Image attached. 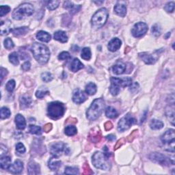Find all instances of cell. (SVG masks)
Segmentation results:
<instances>
[{"label":"cell","instance_id":"1","mask_svg":"<svg viewBox=\"0 0 175 175\" xmlns=\"http://www.w3.org/2000/svg\"><path fill=\"white\" fill-rule=\"evenodd\" d=\"M105 151L104 153L101 152H96L92 156V163L96 168L101 169L103 170H109L111 168V163L109 162V158L110 157V153L107 152L108 149L105 146Z\"/></svg>","mask_w":175,"mask_h":175},{"label":"cell","instance_id":"2","mask_svg":"<svg viewBox=\"0 0 175 175\" xmlns=\"http://www.w3.org/2000/svg\"><path fill=\"white\" fill-rule=\"evenodd\" d=\"M31 51L36 61L42 64H46L50 58V52L43 44L35 43L32 45Z\"/></svg>","mask_w":175,"mask_h":175},{"label":"cell","instance_id":"3","mask_svg":"<svg viewBox=\"0 0 175 175\" xmlns=\"http://www.w3.org/2000/svg\"><path fill=\"white\" fill-rule=\"evenodd\" d=\"M105 107V101L103 98H96L92 103L86 112V117L90 120H95L100 116Z\"/></svg>","mask_w":175,"mask_h":175},{"label":"cell","instance_id":"4","mask_svg":"<svg viewBox=\"0 0 175 175\" xmlns=\"http://www.w3.org/2000/svg\"><path fill=\"white\" fill-rule=\"evenodd\" d=\"M34 9L32 4L24 3L15 9L12 12V18L15 20H21L27 16H30L33 14Z\"/></svg>","mask_w":175,"mask_h":175},{"label":"cell","instance_id":"5","mask_svg":"<svg viewBox=\"0 0 175 175\" xmlns=\"http://www.w3.org/2000/svg\"><path fill=\"white\" fill-rule=\"evenodd\" d=\"M108 19V11L105 8H102L95 13L91 19L92 27L99 29L106 23Z\"/></svg>","mask_w":175,"mask_h":175},{"label":"cell","instance_id":"6","mask_svg":"<svg viewBox=\"0 0 175 175\" xmlns=\"http://www.w3.org/2000/svg\"><path fill=\"white\" fill-rule=\"evenodd\" d=\"M65 112L64 104L58 101H53L49 103L47 107V115L53 119H58L62 117Z\"/></svg>","mask_w":175,"mask_h":175},{"label":"cell","instance_id":"7","mask_svg":"<svg viewBox=\"0 0 175 175\" xmlns=\"http://www.w3.org/2000/svg\"><path fill=\"white\" fill-rule=\"evenodd\" d=\"M136 123V120L129 114L123 117L118 124V130L120 132L127 130L134 124Z\"/></svg>","mask_w":175,"mask_h":175},{"label":"cell","instance_id":"8","mask_svg":"<svg viewBox=\"0 0 175 175\" xmlns=\"http://www.w3.org/2000/svg\"><path fill=\"white\" fill-rule=\"evenodd\" d=\"M51 153L53 157H60L62 153L68 155L69 153V148L67 147L65 144L62 142H57L53 144L51 146Z\"/></svg>","mask_w":175,"mask_h":175},{"label":"cell","instance_id":"9","mask_svg":"<svg viewBox=\"0 0 175 175\" xmlns=\"http://www.w3.org/2000/svg\"><path fill=\"white\" fill-rule=\"evenodd\" d=\"M149 158H150V159L153 161V162L159 163V164L162 166H168L170 163H173V165H174V162H171L170 158L166 157V155L159 153H153L151 154L150 156H149Z\"/></svg>","mask_w":175,"mask_h":175},{"label":"cell","instance_id":"10","mask_svg":"<svg viewBox=\"0 0 175 175\" xmlns=\"http://www.w3.org/2000/svg\"><path fill=\"white\" fill-rule=\"evenodd\" d=\"M148 31V25L145 23L139 22L134 25L131 30L133 36L135 38L142 37Z\"/></svg>","mask_w":175,"mask_h":175},{"label":"cell","instance_id":"11","mask_svg":"<svg viewBox=\"0 0 175 175\" xmlns=\"http://www.w3.org/2000/svg\"><path fill=\"white\" fill-rule=\"evenodd\" d=\"M174 138H175V133L174 129H169L166 131L164 134L161 137V140L163 144L165 145L171 146V147L174 148Z\"/></svg>","mask_w":175,"mask_h":175},{"label":"cell","instance_id":"12","mask_svg":"<svg viewBox=\"0 0 175 175\" xmlns=\"http://www.w3.org/2000/svg\"><path fill=\"white\" fill-rule=\"evenodd\" d=\"M111 86L120 89V87L125 88L126 86H130L132 84V80L130 77H127L124 79L112 77L111 78Z\"/></svg>","mask_w":175,"mask_h":175},{"label":"cell","instance_id":"13","mask_svg":"<svg viewBox=\"0 0 175 175\" xmlns=\"http://www.w3.org/2000/svg\"><path fill=\"white\" fill-rule=\"evenodd\" d=\"M86 99H87L86 95L82 91V90L79 89L75 90L73 96V101H74V103L77 104H80L84 103V101H86Z\"/></svg>","mask_w":175,"mask_h":175},{"label":"cell","instance_id":"14","mask_svg":"<svg viewBox=\"0 0 175 175\" xmlns=\"http://www.w3.org/2000/svg\"><path fill=\"white\" fill-rule=\"evenodd\" d=\"M88 138L90 141H91L93 143L99 142L101 140V133L100 129L98 127H95L90 130Z\"/></svg>","mask_w":175,"mask_h":175},{"label":"cell","instance_id":"15","mask_svg":"<svg viewBox=\"0 0 175 175\" xmlns=\"http://www.w3.org/2000/svg\"><path fill=\"white\" fill-rule=\"evenodd\" d=\"M12 174H20L23 170V163L21 160H16L13 164H11L8 169Z\"/></svg>","mask_w":175,"mask_h":175},{"label":"cell","instance_id":"16","mask_svg":"<svg viewBox=\"0 0 175 175\" xmlns=\"http://www.w3.org/2000/svg\"><path fill=\"white\" fill-rule=\"evenodd\" d=\"M114 11L118 16L124 17L127 14V7L125 2H118L114 6Z\"/></svg>","mask_w":175,"mask_h":175},{"label":"cell","instance_id":"17","mask_svg":"<svg viewBox=\"0 0 175 175\" xmlns=\"http://www.w3.org/2000/svg\"><path fill=\"white\" fill-rule=\"evenodd\" d=\"M27 170L29 174H38L41 173L40 172V166L37 163H36L34 161H31L28 163Z\"/></svg>","mask_w":175,"mask_h":175},{"label":"cell","instance_id":"18","mask_svg":"<svg viewBox=\"0 0 175 175\" xmlns=\"http://www.w3.org/2000/svg\"><path fill=\"white\" fill-rule=\"evenodd\" d=\"M61 164H62L61 161L57 159V157H56L51 158L49 160V162H48V166H49V168L53 171L58 170V169L60 168Z\"/></svg>","mask_w":175,"mask_h":175},{"label":"cell","instance_id":"19","mask_svg":"<svg viewBox=\"0 0 175 175\" xmlns=\"http://www.w3.org/2000/svg\"><path fill=\"white\" fill-rule=\"evenodd\" d=\"M121 44H122V43H121V41L120 39L118 38H115L109 41L108 47L109 51H111L112 52H114L116 51H117L118 49H120Z\"/></svg>","mask_w":175,"mask_h":175},{"label":"cell","instance_id":"20","mask_svg":"<svg viewBox=\"0 0 175 175\" xmlns=\"http://www.w3.org/2000/svg\"><path fill=\"white\" fill-rule=\"evenodd\" d=\"M12 30L11 29V22L9 20L2 21L1 22V34L7 35L10 32H12Z\"/></svg>","mask_w":175,"mask_h":175},{"label":"cell","instance_id":"21","mask_svg":"<svg viewBox=\"0 0 175 175\" xmlns=\"http://www.w3.org/2000/svg\"><path fill=\"white\" fill-rule=\"evenodd\" d=\"M15 123L16 127L20 130H23L26 127V121H25V118L20 114H17L15 116Z\"/></svg>","mask_w":175,"mask_h":175},{"label":"cell","instance_id":"22","mask_svg":"<svg viewBox=\"0 0 175 175\" xmlns=\"http://www.w3.org/2000/svg\"><path fill=\"white\" fill-rule=\"evenodd\" d=\"M53 37L54 39L56 41H58L59 42H61V43H66L68 41V36L66 35V34L64 31H57V32L54 33V35H53Z\"/></svg>","mask_w":175,"mask_h":175},{"label":"cell","instance_id":"23","mask_svg":"<svg viewBox=\"0 0 175 175\" xmlns=\"http://www.w3.org/2000/svg\"><path fill=\"white\" fill-rule=\"evenodd\" d=\"M139 56L146 64H153L156 62L153 56L148 53H141L139 54Z\"/></svg>","mask_w":175,"mask_h":175},{"label":"cell","instance_id":"24","mask_svg":"<svg viewBox=\"0 0 175 175\" xmlns=\"http://www.w3.org/2000/svg\"><path fill=\"white\" fill-rule=\"evenodd\" d=\"M36 36L38 40L41 41V42H44V43H48V42L50 41L51 38H52V36H51L47 32H45V31H39L36 34Z\"/></svg>","mask_w":175,"mask_h":175},{"label":"cell","instance_id":"25","mask_svg":"<svg viewBox=\"0 0 175 175\" xmlns=\"http://www.w3.org/2000/svg\"><path fill=\"white\" fill-rule=\"evenodd\" d=\"M64 8L70 10V13L74 14L78 12L81 8V5H75L73 3L69 1H66L64 3Z\"/></svg>","mask_w":175,"mask_h":175},{"label":"cell","instance_id":"26","mask_svg":"<svg viewBox=\"0 0 175 175\" xmlns=\"http://www.w3.org/2000/svg\"><path fill=\"white\" fill-rule=\"evenodd\" d=\"M126 65L123 63H118L112 67V71L116 75H120L125 73Z\"/></svg>","mask_w":175,"mask_h":175},{"label":"cell","instance_id":"27","mask_svg":"<svg viewBox=\"0 0 175 175\" xmlns=\"http://www.w3.org/2000/svg\"><path fill=\"white\" fill-rule=\"evenodd\" d=\"M84 64L81 62L80 60L77 58H75L70 64V70L73 72H77L80 69H83Z\"/></svg>","mask_w":175,"mask_h":175},{"label":"cell","instance_id":"28","mask_svg":"<svg viewBox=\"0 0 175 175\" xmlns=\"http://www.w3.org/2000/svg\"><path fill=\"white\" fill-rule=\"evenodd\" d=\"M11 163V159L10 157L7 156H2L1 159H0V166L1 168L4 170H6V169L9 168Z\"/></svg>","mask_w":175,"mask_h":175},{"label":"cell","instance_id":"29","mask_svg":"<svg viewBox=\"0 0 175 175\" xmlns=\"http://www.w3.org/2000/svg\"><path fill=\"white\" fill-rule=\"evenodd\" d=\"M105 115L108 118H114L118 116V113L115 108H112V107H108L105 110Z\"/></svg>","mask_w":175,"mask_h":175},{"label":"cell","instance_id":"30","mask_svg":"<svg viewBox=\"0 0 175 175\" xmlns=\"http://www.w3.org/2000/svg\"><path fill=\"white\" fill-rule=\"evenodd\" d=\"M163 123L161 120L157 119H153L150 123V127L153 130H157L163 128Z\"/></svg>","mask_w":175,"mask_h":175},{"label":"cell","instance_id":"31","mask_svg":"<svg viewBox=\"0 0 175 175\" xmlns=\"http://www.w3.org/2000/svg\"><path fill=\"white\" fill-rule=\"evenodd\" d=\"M86 92L88 95H94L97 92V86L92 82L89 83L86 86Z\"/></svg>","mask_w":175,"mask_h":175},{"label":"cell","instance_id":"32","mask_svg":"<svg viewBox=\"0 0 175 175\" xmlns=\"http://www.w3.org/2000/svg\"><path fill=\"white\" fill-rule=\"evenodd\" d=\"M13 34L15 36H19L24 35L28 32V28L27 27H18L15 28V29L12 30Z\"/></svg>","mask_w":175,"mask_h":175},{"label":"cell","instance_id":"33","mask_svg":"<svg viewBox=\"0 0 175 175\" xmlns=\"http://www.w3.org/2000/svg\"><path fill=\"white\" fill-rule=\"evenodd\" d=\"M64 133L68 136H73L77 133V129L75 126L69 125L67 126L64 130Z\"/></svg>","mask_w":175,"mask_h":175},{"label":"cell","instance_id":"34","mask_svg":"<svg viewBox=\"0 0 175 175\" xmlns=\"http://www.w3.org/2000/svg\"><path fill=\"white\" fill-rule=\"evenodd\" d=\"M81 58L85 60H89L91 58V51L89 47H85L81 52Z\"/></svg>","mask_w":175,"mask_h":175},{"label":"cell","instance_id":"35","mask_svg":"<svg viewBox=\"0 0 175 175\" xmlns=\"http://www.w3.org/2000/svg\"><path fill=\"white\" fill-rule=\"evenodd\" d=\"M20 103L21 108H27V107L30 106V104L32 103V100H31V98L30 97H23L21 98Z\"/></svg>","mask_w":175,"mask_h":175},{"label":"cell","instance_id":"36","mask_svg":"<svg viewBox=\"0 0 175 175\" xmlns=\"http://www.w3.org/2000/svg\"><path fill=\"white\" fill-rule=\"evenodd\" d=\"M9 60L11 63H12L13 65H18L19 64V56L18 54L16 52H13L12 53H10L9 55Z\"/></svg>","mask_w":175,"mask_h":175},{"label":"cell","instance_id":"37","mask_svg":"<svg viewBox=\"0 0 175 175\" xmlns=\"http://www.w3.org/2000/svg\"><path fill=\"white\" fill-rule=\"evenodd\" d=\"M10 114L11 112L10 109L8 108H5V107H3L0 110V116H1L2 119H5V118H9Z\"/></svg>","mask_w":175,"mask_h":175},{"label":"cell","instance_id":"38","mask_svg":"<svg viewBox=\"0 0 175 175\" xmlns=\"http://www.w3.org/2000/svg\"><path fill=\"white\" fill-rule=\"evenodd\" d=\"M29 131L32 134L36 135H41L42 134V129L41 127L36 125H30Z\"/></svg>","mask_w":175,"mask_h":175},{"label":"cell","instance_id":"39","mask_svg":"<svg viewBox=\"0 0 175 175\" xmlns=\"http://www.w3.org/2000/svg\"><path fill=\"white\" fill-rule=\"evenodd\" d=\"M59 5H60V2L59 1H50L47 3V7L50 10H53L57 8Z\"/></svg>","mask_w":175,"mask_h":175},{"label":"cell","instance_id":"40","mask_svg":"<svg viewBox=\"0 0 175 175\" xmlns=\"http://www.w3.org/2000/svg\"><path fill=\"white\" fill-rule=\"evenodd\" d=\"M64 173L67 174H79L80 172H79L78 168L76 167H66Z\"/></svg>","mask_w":175,"mask_h":175},{"label":"cell","instance_id":"41","mask_svg":"<svg viewBox=\"0 0 175 175\" xmlns=\"http://www.w3.org/2000/svg\"><path fill=\"white\" fill-rule=\"evenodd\" d=\"M41 78L45 82H49L53 80V77L50 73L45 72L41 74Z\"/></svg>","mask_w":175,"mask_h":175},{"label":"cell","instance_id":"42","mask_svg":"<svg viewBox=\"0 0 175 175\" xmlns=\"http://www.w3.org/2000/svg\"><path fill=\"white\" fill-rule=\"evenodd\" d=\"M10 11V8L8 5H1L0 6V16H4Z\"/></svg>","mask_w":175,"mask_h":175},{"label":"cell","instance_id":"43","mask_svg":"<svg viewBox=\"0 0 175 175\" xmlns=\"http://www.w3.org/2000/svg\"><path fill=\"white\" fill-rule=\"evenodd\" d=\"M4 43L5 48L7 49H11L15 47V44H14L12 41L9 38L5 39Z\"/></svg>","mask_w":175,"mask_h":175},{"label":"cell","instance_id":"44","mask_svg":"<svg viewBox=\"0 0 175 175\" xmlns=\"http://www.w3.org/2000/svg\"><path fill=\"white\" fill-rule=\"evenodd\" d=\"M15 85H16L15 81L14 80H11L7 83L5 88H6V90L8 92H12L14 89H15Z\"/></svg>","mask_w":175,"mask_h":175},{"label":"cell","instance_id":"45","mask_svg":"<svg viewBox=\"0 0 175 175\" xmlns=\"http://www.w3.org/2000/svg\"><path fill=\"white\" fill-rule=\"evenodd\" d=\"M151 32L154 36H159L161 34V28L157 24H155L152 27Z\"/></svg>","mask_w":175,"mask_h":175},{"label":"cell","instance_id":"46","mask_svg":"<svg viewBox=\"0 0 175 175\" xmlns=\"http://www.w3.org/2000/svg\"><path fill=\"white\" fill-rule=\"evenodd\" d=\"M164 9L167 12H173L174 10V2H168L167 4H166Z\"/></svg>","mask_w":175,"mask_h":175},{"label":"cell","instance_id":"47","mask_svg":"<svg viewBox=\"0 0 175 175\" xmlns=\"http://www.w3.org/2000/svg\"><path fill=\"white\" fill-rule=\"evenodd\" d=\"M16 151L19 154H24L25 153V147L22 143L19 142L16 145Z\"/></svg>","mask_w":175,"mask_h":175},{"label":"cell","instance_id":"48","mask_svg":"<svg viewBox=\"0 0 175 175\" xmlns=\"http://www.w3.org/2000/svg\"><path fill=\"white\" fill-rule=\"evenodd\" d=\"M70 58V55L69 52H63L60 53L58 55V59L60 60H66Z\"/></svg>","mask_w":175,"mask_h":175},{"label":"cell","instance_id":"49","mask_svg":"<svg viewBox=\"0 0 175 175\" xmlns=\"http://www.w3.org/2000/svg\"><path fill=\"white\" fill-rule=\"evenodd\" d=\"M48 92H49V91L47 90H39L36 92V96L38 98H43L48 94Z\"/></svg>","mask_w":175,"mask_h":175},{"label":"cell","instance_id":"50","mask_svg":"<svg viewBox=\"0 0 175 175\" xmlns=\"http://www.w3.org/2000/svg\"><path fill=\"white\" fill-rule=\"evenodd\" d=\"M167 116L170 119V121L172 124L174 125V107L172 109H170V112H167Z\"/></svg>","mask_w":175,"mask_h":175},{"label":"cell","instance_id":"51","mask_svg":"<svg viewBox=\"0 0 175 175\" xmlns=\"http://www.w3.org/2000/svg\"><path fill=\"white\" fill-rule=\"evenodd\" d=\"M83 169H84V174H92L93 172L92 171L91 169H90V166L88 165V163H85L83 166Z\"/></svg>","mask_w":175,"mask_h":175},{"label":"cell","instance_id":"52","mask_svg":"<svg viewBox=\"0 0 175 175\" xmlns=\"http://www.w3.org/2000/svg\"><path fill=\"white\" fill-rule=\"evenodd\" d=\"M130 91L132 92H136L138 91V90H139V84H138L137 82L135 83H132L130 86Z\"/></svg>","mask_w":175,"mask_h":175},{"label":"cell","instance_id":"53","mask_svg":"<svg viewBox=\"0 0 175 175\" xmlns=\"http://www.w3.org/2000/svg\"><path fill=\"white\" fill-rule=\"evenodd\" d=\"M31 67V64L29 62H25V63L22 64L21 66V69L24 70V71H27L30 69Z\"/></svg>","mask_w":175,"mask_h":175},{"label":"cell","instance_id":"54","mask_svg":"<svg viewBox=\"0 0 175 175\" xmlns=\"http://www.w3.org/2000/svg\"><path fill=\"white\" fill-rule=\"evenodd\" d=\"M0 73H1V81H3L4 80V77H5L8 74V71L7 70L4 69V68H1V70H0Z\"/></svg>","mask_w":175,"mask_h":175},{"label":"cell","instance_id":"55","mask_svg":"<svg viewBox=\"0 0 175 175\" xmlns=\"http://www.w3.org/2000/svg\"><path fill=\"white\" fill-rule=\"evenodd\" d=\"M104 127H105V129L106 131H109L111 130L113 127V125L112 123L110 122V121H108V122L105 123V125H104Z\"/></svg>","mask_w":175,"mask_h":175},{"label":"cell","instance_id":"56","mask_svg":"<svg viewBox=\"0 0 175 175\" xmlns=\"http://www.w3.org/2000/svg\"><path fill=\"white\" fill-rule=\"evenodd\" d=\"M43 129H44V131H45L46 133L49 132L52 129V125L51 123L46 124V125L44 126Z\"/></svg>","mask_w":175,"mask_h":175},{"label":"cell","instance_id":"57","mask_svg":"<svg viewBox=\"0 0 175 175\" xmlns=\"http://www.w3.org/2000/svg\"><path fill=\"white\" fill-rule=\"evenodd\" d=\"M124 143H125V139H121V140H118L116 143V145L115 146V148H114L115 150H116V149H118V148H120Z\"/></svg>","mask_w":175,"mask_h":175},{"label":"cell","instance_id":"58","mask_svg":"<svg viewBox=\"0 0 175 175\" xmlns=\"http://www.w3.org/2000/svg\"><path fill=\"white\" fill-rule=\"evenodd\" d=\"M5 148V146H4L3 145H1V155H2V156H3V154L6 153L7 152H8V149L7 148H5V150H4Z\"/></svg>","mask_w":175,"mask_h":175},{"label":"cell","instance_id":"59","mask_svg":"<svg viewBox=\"0 0 175 175\" xmlns=\"http://www.w3.org/2000/svg\"><path fill=\"white\" fill-rule=\"evenodd\" d=\"M107 139H108L109 141H111V142H112V141H114L116 139V137H115V135L111 134L107 136Z\"/></svg>","mask_w":175,"mask_h":175}]
</instances>
